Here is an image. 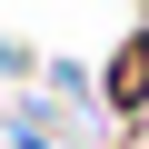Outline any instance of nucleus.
<instances>
[{"instance_id":"f257e3e1","label":"nucleus","mask_w":149,"mask_h":149,"mask_svg":"<svg viewBox=\"0 0 149 149\" xmlns=\"http://www.w3.org/2000/svg\"><path fill=\"white\" fill-rule=\"evenodd\" d=\"M109 109H119V119H139V109H149V30L109 60Z\"/></svg>"}]
</instances>
